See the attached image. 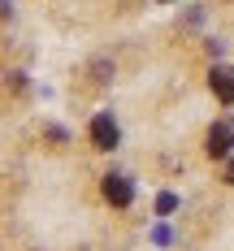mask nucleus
I'll list each match as a JSON object with an SVG mask.
<instances>
[{"label":"nucleus","instance_id":"nucleus-4","mask_svg":"<svg viewBox=\"0 0 234 251\" xmlns=\"http://www.w3.org/2000/svg\"><path fill=\"white\" fill-rule=\"evenodd\" d=\"M208 87H212V96L221 104H234V70H221V65H217V70L208 74Z\"/></svg>","mask_w":234,"mask_h":251},{"label":"nucleus","instance_id":"nucleus-3","mask_svg":"<svg viewBox=\"0 0 234 251\" xmlns=\"http://www.w3.org/2000/svg\"><path fill=\"white\" fill-rule=\"evenodd\" d=\"M91 143H96L100 151H113V148H117V122H113L108 113H100V117L91 122Z\"/></svg>","mask_w":234,"mask_h":251},{"label":"nucleus","instance_id":"nucleus-7","mask_svg":"<svg viewBox=\"0 0 234 251\" xmlns=\"http://www.w3.org/2000/svg\"><path fill=\"white\" fill-rule=\"evenodd\" d=\"M160 4H169V0H160Z\"/></svg>","mask_w":234,"mask_h":251},{"label":"nucleus","instance_id":"nucleus-2","mask_svg":"<svg viewBox=\"0 0 234 251\" xmlns=\"http://www.w3.org/2000/svg\"><path fill=\"white\" fill-rule=\"evenodd\" d=\"M208 156H212V160H226V156H230V148H234V126L230 122H217L212 126V130H208Z\"/></svg>","mask_w":234,"mask_h":251},{"label":"nucleus","instance_id":"nucleus-5","mask_svg":"<svg viewBox=\"0 0 234 251\" xmlns=\"http://www.w3.org/2000/svg\"><path fill=\"white\" fill-rule=\"evenodd\" d=\"M174 208H178V195H174V191H160V195H156V212H160V217H169Z\"/></svg>","mask_w":234,"mask_h":251},{"label":"nucleus","instance_id":"nucleus-6","mask_svg":"<svg viewBox=\"0 0 234 251\" xmlns=\"http://www.w3.org/2000/svg\"><path fill=\"white\" fill-rule=\"evenodd\" d=\"M226 182H230V186H234V160H230V165H226Z\"/></svg>","mask_w":234,"mask_h":251},{"label":"nucleus","instance_id":"nucleus-1","mask_svg":"<svg viewBox=\"0 0 234 251\" xmlns=\"http://www.w3.org/2000/svg\"><path fill=\"white\" fill-rule=\"evenodd\" d=\"M100 191H104V200L113 203V208H130L134 203V182H126L122 174H108L100 182Z\"/></svg>","mask_w":234,"mask_h":251}]
</instances>
